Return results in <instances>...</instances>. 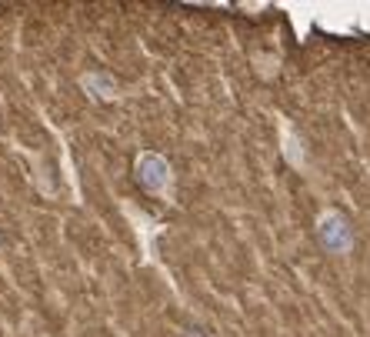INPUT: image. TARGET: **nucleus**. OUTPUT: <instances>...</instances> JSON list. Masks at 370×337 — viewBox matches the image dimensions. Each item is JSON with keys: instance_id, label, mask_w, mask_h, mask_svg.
<instances>
[]
</instances>
